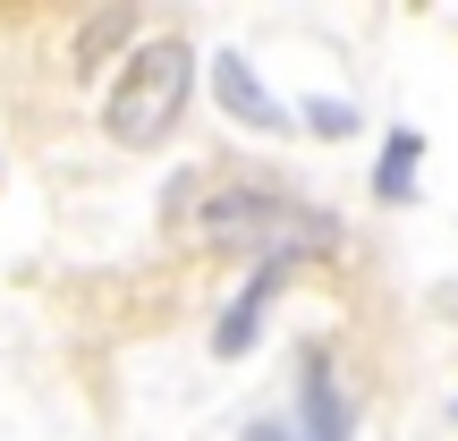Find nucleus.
Listing matches in <instances>:
<instances>
[{
	"instance_id": "obj_1",
	"label": "nucleus",
	"mask_w": 458,
	"mask_h": 441,
	"mask_svg": "<svg viewBox=\"0 0 458 441\" xmlns=\"http://www.w3.org/2000/svg\"><path fill=\"white\" fill-rule=\"evenodd\" d=\"M204 229H213L221 246H255L263 263H306V255H331L340 246V221L314 213V204H289L272 196V187H221L213 204H204Z\"/></svg>"
},
{
	"instance_id": "obj_2",
	"label": "nucleus",
	"mask_w": 458,
	"mask_h": 441,
	"mask_svg": "<svg viewBox=\"0 0 458 441\" xmlns=\"http://www.w3.org/2000/svg\"><path fill=\"white\" fill-rule=\"evenodd\" d=\"M187 85H196V51H187L179 34H153V43L128 51V68H119L111 102H102V128H111L119 145H153V136L179 128Z\"/></svg>"
},
{
	"instance_id": "obj_3",
	"label": "nucleus",
	"mask_w": 458,
	"mask_h": 441,
	"mask_svg": "<svg viewBox=\"0 0 458 441\" xmlns=\"http://www.w3.org/2000/svg\"><path fill=\"white\" fill-rule=\"evenodd\" d=\"M297 382H306V441H348L357 408H348L340 374H331V348H306L297 357Z\"/></svg>"
},
{
	"instance_id": "obj_4",
	"label": "nucleus",
	"mask_w": 458,
	"mask_h": 441,
	"mask_svg": "<svg viewBox=\"0 0 458 441\" xmlns=\"http://www.w3.org/2000/svg\"><path fill=\"white\" fill-rule=\"evenodd\" d=\"M280 280H289V263H255V280L229 297L221 323H213V357H246V348H255V323H263V306L280 297Z\"/></svg>"
},
{
	"instance_id": "obj_5",
	"label": "nucleus",
	"mask_w": 458,
	"mask_h": 441,
	"mask_svg": "<svg viewBox=\"0 0 458 441\" xmlns=\"http://www.w3.org/2000/svg\"><path fill=\"white\" fill-rule=\"evenodd\" d=\"M213 94H221L229 119H246V128H289V102L263 94V77L238 60V51H221V60H213Z\"/></svg>"
},
{
	"instance_id": "obj_6",
	"label": "nucleus",
	"mask_w": 458,
	"mask_h": 441,
	"mask_svg": "<svg viewBox=\"0 0 458 441\" xmlns=\"http://www.w3.org/2000/svg\"><path fill=\"white\" fill-rule=\"evenodd\" d=\"M416 153H425V136H416V128H391V145H382V170H374V196H382V204H408Z\"/></svg>"
},
{
	"instance_id": "obj_7",
	"label": "nucleus",
	"mask_w": 458,
	"mask_h": 441,
	"mask_svg": "<svg viewBox=\"0 0 458 441\" xmlns=\"http://www.w3.org/2000/svg\"><path fill=\"white\" fill-rule=\"evenodd\" d=\"M128 34H136V17H128V9H111V17H94V26L77 34V68H94L102 51H111V43H128Z\"/></svg>"
},
{
	"instance_id": "obj_8",
	"label": "nucleus",
	"mask_w": 458,
	"mask_h": 441,
	"mask_svg": "<svg viewBox=\"0 0 458 441\" xmlns=\"http://www.w3.org/2000/svg\"><path fill=\"white\" fill-rule=\"evenodd\" d=\"M306 128L314 136H357V111L348 102H306Z\"/></svg>"
},
{
	"instance_id": "obj_9",
	"label": "nucleus",
	"mask_w": 458,
	"mask_h": 441,
	"mask_svg": "<svg viewBox=\"0 0 458 441\" xmlns=\"http://www.w3.org/2000/svg\"><path fill=\"white\" fill-rule=\"evenodd\" d=\"M246 441H306V433H297V425H255Z\"/></svg>"
}]
</instances>
